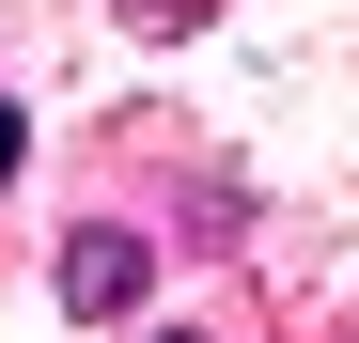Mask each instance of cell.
I'll return each mask as SVG.
<instances>
[{"instance_id": "1", "label": "cell", "mask_w": 359, "mask_h": 343, "mask_svg": "<svg viewBox=\"0 0 359 343\" xmlns=\"http://www.w3.org/2000/svg\"><path fill=\"white\" fill-rule=\"evenodd\" d=\"M141 281H156L141 234H79V250H63V312H141Z\"/></svg>"}, {"instance_id": "2", "label": "cell", "mask_w": 359, "mask_h": 343, "mask_svg": "<svg viewBox=\"0 0 359 343\" xmlns=\"http://www.w3.org/2000/svg\"><path fill=\"white\" fill-rule=\"evenodd\" d=\"M16 156H32V125H16V109H0V188H16Z\"/></svg>"}]
</instances>
